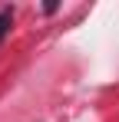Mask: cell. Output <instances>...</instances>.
<instances>
[{"label":"cell","mask_w":119,"mask_h":122,"mask_svg":"<svg viewBox=\"0 0 119 122\" xmlns=\"http://www.w3.org/2000/svg\"><path fill=\"white\" fill-rule=\"evenodd\" d=\"M7 26H10V13L3 10V13H0V40H3V33H7Z\"/></svg>","instance_id":"cell-1"}]
</instances>
